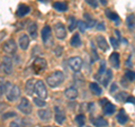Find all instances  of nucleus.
I'll return each mask as SVG.
<instances>
[{
  "label": "nucleus",
  "mask_w": 135,
  "mask_h": 127,
  "mask_svg": "<svg viewBox=\"0 0 135 127\" xmlns=\"http://www.w3.org/2000/svg\"><path fill=\"white\" fill-rule=\"evenodd\" d=\"M64 81V74L61 71H55L46 78V82L51 88H56Z\"/></svg>",
  "instance_id": "f257e3e1"
},
{
  "label": "nucleus",
  "mask_w": 135,
  "mask_h": 127,
  "mask_svg": "<svg viewBox=\"0 0 135 127\" xmlns=\"http://www.w3.org/2000/svg\"><path fill=\"white\" fill-rule=\"evenodd\" d=\"M47 67V62L43 57H36L33 62V71L35 72V74H41L42 72H44Z\"/></svg>",
  "instance_id": "f03ea898"
},
{
  "label": "nucleus",
  "mask_w": 135,
  "mask_h": 127,
  "mask_svg": "<svg viewBox=\"0 0 135 127\" xmlns=\"http://www.w3.org/2000/svg\"><path fill=\"white\" fill-rule=\"evenodd\" d=\"M6 97L9 101H16L20 97V88L18 86L12 84V86L9 88V90L7 91Z\"/></svg>",
  "instance_id": "7ed1b4c3"
},
{
  "label": "nucleus",
  "mask_w": 135,
  "mask_h": 127,
  "mask_svg": "<svg viewBox=\"0 0 135 127\" xmlns=\"http://www.w3.org/2000/svg\"><path fill=\"white\" fill-rule=\"evenodd\" d=\"M68 64H69V66L72 69L74 72H79L80 70H81L82 67V58L79 57V56H73V57H70L69 60H68Z\"/></svg>",
  "instance_id": "20e7f679"
},
{
  "label": "nucleus",
  "mask_w": 135,
  "mask_h": 127,
  "mask_svg": "<svg viewBox=\"0 0 135 127\" xmlns=\"http://www.w3.org/2000/svg\"><path fill=\"white\" fill-rule=\"evenodd\" d=\"M35 94L37 95L38 98H42V99H45L46 97H47V90H46V87L42 80H37L36 81Z\"/></svg>",
  "instance_id": "39448f33"
},
{
  "label": "nucleus",
  "mask_w": 135,
  "mask_h": 127,
  "mask_svg": "<svg viewBox=\"0 0 135 127\" xmlns=\"http://www.w3.org/2000/svg\"><path fill=\"white\" fill-rule=\"evenodd\" d=\"M17 108L19 109V111H22L25 115H29L32 113V105L27 98H22L20 102L17 106Z\"/></svg>",
  "instance_id": "423d86ee"
},
{
  "label": "nucleus",
  "mask_w": 135,
  "mask_h": 127,
  "mask_svg": "<svg viewBox=\"0 0 135 127\" xmlns=\"http://www.w3.org/2000/svg\"><path fill=\"white\" fill-rule=\"evenodd\" d=\"M1 67H2V71L5 72L6 74H8V75L11 74L12 73V60H11V57H9V56L2 57Z\"/></svg>",
  "instance_id": "0eeeda50"
},
{
  "label": "nucleus",
  "mask_w": 135,
  "mask_h": 127,
  "mask_svg": "<svg viewBox=\"0 0 135 127\" xmlns=\"http://www.w3.org/2000/svg\"><path fill=\"white\" fill-rule=\"evenodd\" d=\"M54 32H55V36L59 40H64L66 36V29L64 25L62 23H57L54 25Z\"/></svg>",
  "instance_id": "6e6552de"
},
{
  "label": "nucleus",
  "mask_w": 135,
  "mask_h": 127,
  "mask_svg": "<svg viewBox=\"0 0 135 127\" xmlns=\"http://www.w3.org/2000/svg\"><path fill=\"white\" fill-rule=\"evenodd\" d=\"M2 50L8 54H14L17 50V46L14 40H8L2 44Z\"/></svg>",
  "instance_id": "1a4fd4ad"
},
{
  "label": "nucleus",
  "mask_w": 135,
  "mask_h": 127,
  "mask_svg": "<svg viewBox=\"0 0 135 127\" xmlns=\"http://www.w3.org/2000/svg\"><path fill=\"white\" fill-rule=\"evenodd\" d=\"M54 113H55V115H54V118H55V121L59 125H61L64 123L65 120V113L63 111V109L61 107H54Z\"/></svg>",
  "instance_id": "9d476101"
},
{
  "label": "nucleus",
  "mask_w": 135,
  "mask_h": 127,
  "mask_svg": "<svg viewBox=\"0 0 135 127\" xmlns=\"http://www.w3.org/2000/svg\"><path fill=\"white\" fill-rule=\"evenodd\" d=\"M109 62H110L112 66L114 69H119V64H120V60H119V54L117 52H114L110 54L109 56Z\"/></svg>",
  "instance_id": "9b49d317"
},
{
  "label": "nucleus",
  "mask_w": 135,
  "mask_h": 127,
  "mask_svg": "<svg viewBox=\"0 0 135 127\" xmlns=\"http://www.w3.org/2000/svg\"><path fill=\"white\" fill-rule=\"evenodd\" d=\"M96 42H97V45H98V47H99L101 51H104V52H106V51L109 48L107 41L105 40L104 36L98 35V36L96 37Z\"/></svg>",
  "instance_id": "f8f14e48"
},
{
  "label": "nucleus",
  "mask_w": 135,
  "mask_h": 127,
  "mask_svg": "<svg viewBox=\"0 0 135 127\" xmlns=\"http://www.w3.org/2000/svg\"><path fill=\"white\" fill-rule=\"evenodd\" d=\"M37 115L41 118V120L49 121L51 118H52V111H51V109H41V110H38V113H37Z\"/></svg>",
  "instance_id": "ddd939ff"
},
{
  "label": "nucleus",
  "mask_w": 135,
  "mask_h": 127,
  "mask_svg": "<svg viewBox=\"0 0 135 127\" xmlns=\"http://www.w3.org/2000/svg\"><path fill=\"white\" fill-rule=\"evenodd\" d=\"M29 11H31V8H29V6L25 5V3H22V5H19V7L17 8L16 15L18 17H24V16H26L27 14H29Z\"/></svg>",
  "instance_id": "4468645a"
},
{
  "label": "nucleus",
  "mask_w": 135,
  "mask_h": 127,
  "mask_svg": "<svg viewBox=\"0 0 135 127\" xmlns=\"http://www.w3.org/2000/svg\"><path fill=\"white\" fill-rule=\"evenodd\" d=\"M64 96L66 97L68 99H71V100L75 99V98L78 97V90H77V88H74V87H70V88L65 89V91H64Z\"/></svg>",
  "instance_id": "2eb2a0df"
},
{
  "label": "nucleus",
  "mask_w": 135,
  "mask_h": 127,
  "mask_svg": "<svg viewBox=\"0 0 135 127\" xmlns=\"http://www.w3.org/2000/svg\"><path fill=\"white\" fill-rule=\"evenodd\" d=\"M18 43H19V47L20 48L26 51L28 48V46H29V37L26 35V34H23V35L19 37Z\"/></svg>",
  "instance_id": "dca6fc26"
},
{
  "label": "nucleus",
  "mask_w": 135,
  "mask_h": 127,
  "mask_svg": "<svg viewBox=\"0 0 135 127\" xmlns=\"http://www.w3.org/2000/svg\"><path fill=\"white\" fill-rule=\"evenodd\" d=\"M35 86H36V81L34 79H29L28 81L26 82V88H25V90H26V94L32 96L34 92H35Z\"/></svg>",
  "instance_id": "f3484780"
},
{
  "label": "nucleus",
  "mask_w": 135,
  "mask_h": 127,
  "mask_svg": "<svg viewBox=\"0 0 135 127\" xmlns=\"http://www.w3.org/2000/svg\"><path fill=\"white\" fill-rule=\"evenodd\" d=\"M27 31H28L29 36H31L33 40H35L37 37V24L34 23V22L29 23L28 27H27Z\"/></svg>",
  "instance_id": "a211bd4d"
},
{
  "label": "nucleus",
  "mask_w": 135,
  "mask_h": 127,
  "mask_svg": "<svg viewBox=\"0 0 135 127\" xmlns=\"http://www.w3.org/2000/svg\"><path fill=\"white\" fill-rule=\"evenodd\" d=\"M51 33H52V29L50 26H44V28L42 29V40H43L44 43H46L50 38H51Z\"/></svg>",
  "instance_id": "6ab92c4d"
},
{
  "label": "nucleus",
  "mask_w": 135,
  "mask_h": 127,
  "mask_svg": "<svg viewBox=\"0 0 135 127\" xmlns=\"http://www.w3.org/2000/svg\"><path fill=\"white\" fill-rule=\"evenodd\" d=\"M116 119H117V121L119 123L120 125H125L126 123L128 121V116L125 114V111L122 109V110L118 113V115L116 116Z\"/></svg>",
  "instance_id": "aec40b11"
},
{
  "label": "nucleus",
  "mask_w": 135,
  "mask_h": 127,
  "mask_svg": "<svg viewBox=\"0 0 135 127\" xmlns=\"http://www.w3.org/2000/svg\"><path fill=\"white\" fill-rule=\"evenodd\" d=\"M112 79H113V73H112V71L110 70H107L106 72H105V74H104V78L101 79V83H103V86L104 87H107L109 82L112 81Z\"/></svg>",
  "instance_id": "412c9836"
},
{
  "label": "nucleus",
  "mask_w": 135,
  "mask_h": 127,
  "mask_svg": "<svg viewBox=\"0 0 135 127\" xmlns=\"http://www.w3.org/2000/svg\"><path fill=\"white\" fill-rule=\"evenodd\" d=\"M91 121L96 127H106L108 125V121L103 117H97L95 119H92Z\"/></svg>",
  "instance_id": "4be33fe9"
},
{
  "label": "nucleus",
  "mask_w": 135,
  "mask_h": 127,
  "mask_svg": "<svg viewBox=\"0 0 135 127\" xmlns=\"http://www.w3.org/2000/svg\"><path fill=\"white\" fill-rule=\"evenodd\" d=\"M53 8L55 10H57V11L63 12V11H65L68 9V5H66V2H64V1H56V2L53 3Z\"/></svg>",
  "instance_id": "5701e85b"
},
{
  "label": "nucleus",
  "mask_w": 135,
  "mask_h": 127,
  "mask_svg": "<svg viewBox=\"0 0 135 127\" xmlns=\"http://www.w3.org/2000/svg\"><path fill=\"white\" fill-rule=\"evenodd\" d=\"M126 25L129 31H135V16L133 14H131L127 16V19H126Z\"/></svg>",
  "instance_id": "b1692460"
},
{
  "label": "nucleus",
  "mask_w": 135,
  "mask_h": 127,
  "mask_svg": "<svg viewBox=\"0 0 135 127\" xmlns=\"http://www.w3.org/2000/svg\"><path fill=\"white\" fill-rule=\"evenodd\" d=\"M89 88H90V90L92 91V94L96 95V96H100L101 94H103L101 88L98 86V83H96V82H91L89 84Z\"/></svg>",
  "instance_id": "393cba45"
},
{
  "label": "nucleus",
  "mask_w": 135,
  "mask_h": 127,
  "mask_svg": "<svg viewBox=\"0 0 135 127\" xmlns=\"http://www.w3.org/2000/svg\"><path fill=\"white\" fill-rule=\"evenodd\" d=\"M83 18H84V23L87 24L88 27H94L95 24H96V20L92 18V16L90 14H88V12H86V14L83 15Z\"/></svg>",
  "instance_id": "a878e982"
},
{
  "label": "nucleus",
  "mask_w": 135,
  "mask_h": 127,
  "mask_svg": "<svg viewBox=\"0 0 135 127\" xmlns=\"http://www.w3.org/2000/svg\"><path fill=\"white\" fill-rule=\"evenodd\" d=\"M115 105H113L110 102H107L106 105L104 106V114L105 115H112V114L115 113Z\"/></svg>",
  "instance_id": "bb28decb"
},
{
  "label": "nucleus",
  "mask_w": 135,
  "mask_h": 127,
  "mask_svg": "<svg viewBox=\"0 0 135 127\" xmlns=\"http://www.w3.org/2000/svg\"><path fill=\"white\" fill-rule=\"evenodd\" d=\"M106 16H107L110 20H113V22H115L117 25L119 24V17H118V15H117V14H115V12H113L110 9H107V10H106Z\"/></svg>",
  "instance_id": "cd10ccee"
},
{
  "label": "nucleus",
  "mask_w": 135,
  "mask_h": 127,
  "mask_svg": "<svg viewBox=\"0 0 135 127\" xmlns=\"http://www.w3.org/2000/svg\"><path fill=\"white\" fill-rule=\"evenodd\" d=\"M68 22H69V26H68L69 31H70V32H73V31H74V28L77 27V25H78L77 19H75L73 16H70L69 18H68Z\"/></svg>",
  "instance_id": "c85d7f7f"
},
{
  "label": "nucleus",
  "mask_w": 135,
  "mask_h": 127,
  "mask_svg": "<svg viewBox=\"0 0 135 127\" xmlns=\"http://www.w3.org/2000/svg\"><path fill=\"white\" fill-rule=\"evenodd\" d=\"M70 44L72 46H74V47H79V46L81 45V38H80V36L78 35V34L73 35V37L70 41Z\"/></svg>",
  "instance_id": "c756f323"
},
{
  "label": "nucleus",
  "mask_w": 135,
  "mask_h": 127,
  "mask_svg": "<svg viewBox=\"0 0 135 127\" xmlns=\"http://www.w3.org/2000/svg\"><path fill=\"white\" fill-rule=\"evenodd\" d=\"M105 70H106V63H105V61H101V62H100V65H99L98 73H97V75H96V79H97V80H99L101 75L105 74V73H104Z\"/></svg>",
  "instance_id": "7c9ffc66"
},
{
  "label": "nucleus",
  "mask_w": 135,
  "mask_h": 127,
  "mask_svg": "<svg viewBox=\"0 0 135 127\" xmlns=\"http://www.w3.org/2000/svg\"><path fill=\"white\" fill-rule=\"evenodd\" d=\"M9 127H24V123L20 118H16L9 124Z\"/></svg>",
  "instance_id": "2f4dec72"
},
{
  "label": "nucleus",
  "mask_w": 135,
  "mask_h": 127,
  "mask_svg": "<svg viewBox=\"0 0 135 127\" xmlns=\"http://www.w3.org/2000/svg\"><path fill=\"white\" fill-rule=\"evenodd\" d=\"M75 123L78 124V126L79 127H83L84 126V123H86V118H84V116L83 115H78L77 117H75Z\"/></svg>",
  "instance_id": "473e14b6"
},
{
  "label": "nucleus",
  "mask_w": 135,
  "mask_h": 127,
  "mask_svg": "<svg viewBox=\"0 0 135 127\" xmlns=\"http://www.w3.org/2000/svg\"><path fill=\"white\" fill-rule=\"evenodd\" d=\"M125 78L128 81H135V72L132 70H126L125 72Z\"/></svg>",
  "instance_id": "72a5a7b5"
},
{
  "label": "nucleus",
  "mask_w": 135,
  "mask_h": 127,
  "mask_svg": "<svg viewBox=\"0 0 135 127\" xmlns=\"http://www.w3.org/2000/svg\"><path fill=\"white\" fill-rule=\"evenodd\" d=\"M127 95H126V92H119V94H117V95H115V99L117 100V101H126L127 100Z\"/></svg>",
  "instance_id": "f704fd0d"
},
{
  "label": "nucleus",
  "mask_w": 135,
  "mask_h": 127,
  "mask_svg": "<svg viewBox=\"0 0 135 127\" xmlns=\"http://www.w3.org/2000/svg\"><path fill=\"white\" fill-rule=\"evenodd\" d=\"M10 86H11V84H10L9 82H6L5 80L1 78V95H3L5 92L7 94V91H8V90H7V87H10Z\"/></svg>",
  "instance_id": "c9c22d12"
},
{
  "label": "nucleus",
  "mask_w": 135,
  "mask_h": 127,
  "mask_svg": "<svg viewBox=\"0 0 135 127\" xmlns=\"http://www.w3.org/2000/svg\"><path fill=\"white\" fill-rule=\"evenodd\" d=\"M34 102H35L36 106H38V107H44V106H46V102L42 99V98H34Z\"/></svg>",
  "instance_id": "e433bc0d"
},
{
  "label": "nucleus",
  "mask_w": 135,
  "mask_h": 127,
  "mask_svg": "<svg viewBox=\"0 0 135 127\" xmlns=\"http://www.w3.org/2000/svg\"><path fill=\"white\" fill-rule=\"evenodd\" d=\"M78 27H79V29H80V32H84L87 29V24L84 23V22H81V20H80V22H78Z\"/></svg>",
  "instance_id": "4c0bfd02"
},
{
  "label": "nucleus",
  "mask_w": 135,
  "mask_h": 127,
  "mask_svg": "<svg viewBox=\"0 0 135 127\" xmlns=\"http://www.w3.org/2000/svg\"><path fill=\"white\" fill-rule=\"evenodd\" d=\"M84 1H86L89 6H91L92 8H97V7H98V1H97V0H84Z\"/></svg>",
  "instance_id": "58836bf2"
},
{
  "label": "nucleus",
  "mask_w": 135,
  "mask_h": 127,
  "mask_svg": "<svg viewBox=\"0 0 135 127\" xmlns=\"http://www.w3.org/2000/svg\"><path fill=\"white\" fill-rule=\"evenodd\" d=\"M110 43H112V45H113V47H115V48H117L118 46H119V44H118V41H117L114 36L110 37Z\"/></svg>",
  "instance_id": "ea45409f"
},
{
  "label": "nucleus",
  "mask_w": 135,
  "mask_h": 127,
  "mask_svg": "<svg viewBox=\"0 0 135 127\" xmlns=\"http://www.w3.org/2000/svg\"><path fill=\"white\" fill-rule=\"evenodd\" d=\"M91 52H92V56H94V60L97 61V60H98V54H97V51H96L95 46L92 45V44H91Z\"/></svg>",
  "instance_id": "a19ab883"
},
{
  "label": "nucleus",
  "mask_w": 135,
  "mask_h": 127,
  "mask_svg": "<svg viewBox=\"0 0 135 127\" xmlns=\"http://www.w3.org/2000/svg\"><path fill=\"white\" fill-rule=\"evenodd\" d=\"M8 117H16V113L11 111V113H7L5 115H2V119H7Z\"/></svg>",
  "instance_id": "79ce46f5"
},
{
  "label": "nucleus",
  "mask_w": 135,
  "mask_h": 127,
  "mask_svg": "<svg viewBox=\"0 0 135 127\" xmlns=\"http://www.w3.org/2000/svg\"><path fill=\"white\" fill-rule=\"evenodd\" d=\"M97 28H98L99 31H105V25L103 23H99L98 25H97Z\"/></svg>",
  "instance_id": "37998d69"
},
{
  "label": "nucleus",
  "mask_w": 135,
  "mask_h": 127,
  "mask_svg": "<svg viewBox=\"0 0 135 127\" xmlns=\"http://www.w3.org/2000/svg\"><path fill=\"white\" fill-rule=\"evenodd\" d=\"M126 101H127V102H132V104L135 105V98H134V97H128Z\"/></svg>",
  "instance_id": "c03bdc74"
},
{
  "label": "nucleus",
  "mask_w": 135,
  "mask_h": 127,
  "mask_svg": "<svg viewBox=\"0 0 135 127\" xmlns=\"http://www.w3.org/2000/svg\"><path fill=\"white\" fill-rule=\"evenodd\" d=\"M116 89H117V86H116L115 83H113V86H112V88H110V92H112V94L116 91Z\"/></svg>",
  "instance_id": "a18cd8bd"
},
{
  "label": "nucleus",
  "mask_w": 135,
  "mask_h": 127,
  "mask_svg": "<svg viewBox=\"0 0 135 127\" xmlns=\"http://www.w3.org/2000/svg\"><path fill=\"white\" fill-rule=\"evenodd\" d=\"M107 102H109V101H108L106 98H104V99H101V100H100V104L103 105V106H105V105H106Z\"/></svg>",
  "instance_id": "49530a36"
},
{
  "label": "nucleus",
  "mask_w": 135,
  "mask_h": 127,
  "mask_svg": "<svg viewBox=\"0 0 135 127\" xmlns=\"http://www.w3.org/2000/svg\"><path fill=\"white\" fill-rule=\"evenodd\" d=\"M129 60H131V57H128V58H127V61H126V66H127V67L132 66V62H129Z\"/></svg>",
  "instance_id": "de8ad7c7"
},
{
  "label": "nucleus",
  "mask_w": 135,
  "mask_h": 127,
  "mask_svg": "<svg viewBox=\"0 0 135 127\" xmlns=\"http://www.w3.org/2000/svg\"><path fill=\"white\" fill-rule=\"evenodd\" d=\"M100 3H101V5H107V1H106V0H100Z\"/></svg>",
  "instance_id": "09e8293b"
},
{
  "label": "nucleus",
  "mask_w": 135,
  "mask_h": 127,
  "mask_svg": "<svg viewBox=\"0 0 135 127\" xmlns=\"http://www.w3.org/2000/svg\"><path fill=\"white\" fill-rule=\"evenodd\" d=\"M40 1H42V2H46L47 0H40Z\"/></svg>",
  "instance_id": "8fccbe9b"
},
{
  "label": "nucleus",
  "mask_w": 135,
  "mask_h": 127,
  "mask_svg": "<svg viewBox=\"0 0 135 127\" xmlns=\"http://www.w3.org/2000/svg\"><path fill=\"white\" fill-rule=\"evenodd\" d=\"M45 127H54V126H45Z\"/></svg>",
  "instance_id": "3c124183"
}]
</instances>
